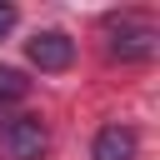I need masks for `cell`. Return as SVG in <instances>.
<instances>
[{
  "instance_id": "cell-1",
  "label": "cell",
  "mask_w": 160,
  "mask_h": 160,
  "mask_svg": "<svg viewBox=\"0 0 160 160\" xmlns=\"http://www.w3.org/2000/svg\"><path fill=\"white\" fill-rule=\"evenodd\" d=\"M105 50L115 55V60H155V50H160V30L150 25V20H140V15H120V20H110V40H105Z\"/></svg>"
},
{
  "instance_id": "cell-2",
  "label": "cell",
  "mask_w": 160,
  "mask_h": 160,
  "mask_svg": "<svg viewBox=\"0 0 160 160\" xmlns=\"http://www.w3.org/2000/svg\"><path fill=\"white\" fill-rule=\"evenodd\" d=\"M0 150L5 160H40L50 150V130L40 115H10V125L0 130Z\"/></svg>"
},
{
  "instance_id": "cell-3",
  "label": "cell",
  "mask_w": 160,
  "mask_h": 160,
  "mask_svg": "<svg viewBox=\"0 0 160 160\" xmlns=\"http://www.w3.org/2000/svg\"><path fill=\"white\" fill-rule=\"evenodd\" d=\"M25 55H30V65H35V70L60 75V70H70V60H75V40H70L65 30H40V35H30Z\"/></svg>"
},
{
  "instance_id": "cell-4",
  "label": "cell",
  "mask_w": 160,
  "mask_h": 160,
  "mask_svg": "<svg viewBox=\"0 0 160 160\" xmlns=\"http://www.w3.org/2000/svg\"><path fill=\"white\" fill-rule=\"evenodd\" d=\"M135 150H140V140L130 125H105L90 145V160H135Z\"/></svg>"
},
{
  "instance_id": "cell-5",
  "label": "cell",
  "mask_w": 160,
  "mask_h": 160,
  "mask_svg": "<svg viewBox=\"0 0 160 160\" xmlns=\"http://www.w3.org/2000/svg\"><path fill=\"white\" fill-rule=\"evenodd\" d=\"M30 95V80L15 70V65H0V100L10 105V100H25Z\"/></svg>"
},
{
  "instance_id": "cell-6",
  "label": "cell",
  "mask_w": 160,
  "mask_h": 160,
  "mask_svg": "<svg viewBox=\"0 0 160 160\" xmlns=\"http://www.w3.org/2000/svg\"><path fill=\"white\" fill-rule=\"evenodd\" d=\"M15 20H20V15H15V5H0V35H10V30H15Z\"/></svg>"
},
{
  "instance_id": "cell-7",
  "label": "cell",
  "mask_w": 160,
  "mask_h": 160,
  "mask_svg": "<svg viewBox=\"0 0 160 160\" xmlns=\"http://www.w3.org/2000/svg\"><path fill=\"white\" fill-rule=\"evenodd\" d=\"M5 125H10V105L0 100V130H5Z\"/></svg>"
}]
</instances>
